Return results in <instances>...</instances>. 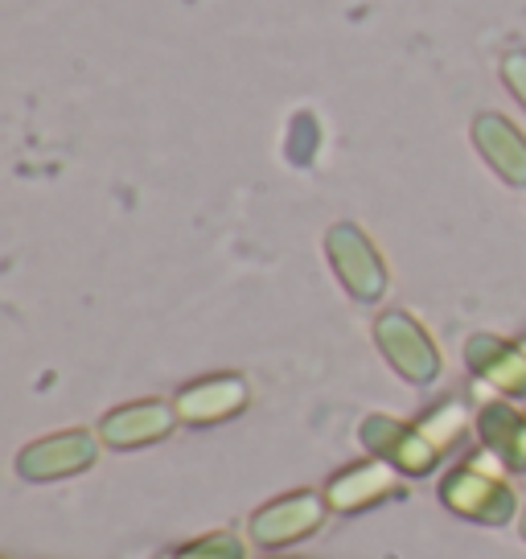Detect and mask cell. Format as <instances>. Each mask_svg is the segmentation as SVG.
Masks as SVG:
<instances>
[{
	"mask_svg": "<svg viewBox=\"0 0 526 559\" xmlns=\"http://www.w3.org/2000/svg\"><path fill=\"white\" fill-rule=\"evenodd\" d=\"M506 465L486 449V453L461 461L444 481H440V502L481 526H506L518 514V493L506 481Z\"/></svg>",
	"mask_w": 526,
	"mask_h": 559,
	"instance_id": "6da1fadb",
	"label": "cell"
},
{
	"mask_svg": "<svg viewBox=\"0 0 526 559\" xmlns=\"http://www.w3.org/2000/svg\"><path fill=\"white\" fill-rule=\"evenodd\" d=\"M374 342H379L383 358L404 374L407 383L423 386L440 374L437 342H432L428 330H423L411 313H404V309H386V313H379V321H374Z\"/></svg>",
	"mask_w": 526,
	"mask_h": 559,
	"instance_id": "7a4b0ae2",
	"label": "cell"
},
{
	"mask_svg": "<svg viewBox=\"0 0 526 559\" xmlns=\"http://www.w3.org/2000/svg\"><path fill=\"white\" fill-rule=\"evenodd\" d=\"M325 255L354 300H379L386 293V263L362 227L334 223L325 230Z\"/></svg>",
	"mask_w": 526,
	"mask_h": 559,
	"instance_id": "3957f363",
	"label": "cell"
},
{
	"mask_svg": "<svg viewBox=\"0 0 526 559\" xmlns=\"http://www.w3.org/2000/svg\"><path fill=\"white\" fill-rule=\"evenodd\" d=\"M358 440H362V449H370V456L391 461L404 477L432 473L437 461L444 456L420 424H404V419L395 416H367L358 424Z\"/></svg>",
	"mask_w": 526,
	"mask_h": 559,
	"instance_id": "277c9868",
	"label": "cell"
},
{
	"mask_svg": "<svg viewBox=\"0 0 526 559\" xmlns=\"http://www.w3.org/2000/svg\"><path fill=\"white\" fill-rule=\"evenodd\" d=\"M325 514H330L325 493L297 489V493H284V498L255 510L251 523H247V535H251L255 547H288V543H300L309 539L313 531H321Z\"/></svg>",
	"mask_w": 526,
	"mask_h": 559,
	"instance_id": "5b68a950",
	"label": "cell"
},
{
	"mask_svg": "<svg viewBox=\"0 0 526 559\" xmlns=\"http://www.w3.org/2000/svg\"><path fill=\"white\" fill-rule=\"evenodd\" d=\"M99 432L87 428H67L25 444L17 453V473L25 481H58V477H74V473L91 469L99 461Z\"/></svg>",
	"mask_w": 526,
	"mask_h": 559,
	"instance_id": "8992f818",
	"label": "cell"
},
{
	"mask_svg": "<svg viewBox=\"0 0 526 559\" xmlns=\"http://www.w3.org/2000/svg\"><path fill=\"white\" fill-rule=\"evenodd\" d=\"M251 403V386H247L243 374L235 370H223V374H206V379H193L177 391V419L181 424H193V428H211V424H223V419H235L247 412Z\"/></svg>",
	"mask_w": 526,
	"mask_h": 559,
	"instance_id": "52a82bcc",
	"label": "cell"
},
{
	"mask_svg": "<svg viewBox=\"0 0 526 559\" xmlns=\"http://www.w3.org/2000/svg\"><path fill=\"white\" fill-rule=\"evenodd\" d=\"M404 473L395 469L383 456H367V461H354L342 473L330 477L325 486V502L334 514H358V510H370L386 502V498H399L404 493Z\"/></svg>",
	"mask_w": 526,
	"mask_h": 559,
	"instance_id": "ba28073f",
	"label": "cell"
},
{
	"mask_svg": "<svg viewBox=\"0 0 526 559\" xmlns=\"http://www.w3.org/2000/svg\"><path fill=\"white\" fill-rule=\"evenodd\" d=\"M177 424V407L165 400H136V403H123L116 412H107L99 419V440L107 449H144V444H157L174 432Z\"/></svg>",
	"mask_w": 526,
	"mask_h": 559,
	"instance_id": "9c48e42d",
	"label": "cell"
},
{
	"mask_svg": "<svg viewBox=\"0 0 526 559\" xmlns=\"http://www.w3.org/2000/svg\"><path fill=\"white\" fill-rule=\"evenodd\" d=\"M465 362L474 370L477 383L493 386L498 395L518 400L526 395V349L498 337V333H474L465 342Z\"/></svg>",
	"mask_w": 526,
	"mask_h": 559,
	"instance_id": "30bf717a",
	"label": "cell"
},
{
	"mask_svg": "<svg viewBox=\"0 0 526 559\" xmlns=\"http://www.w3.org/2000/svg\"><path fill=\"white\" fill-rule=\"evenodd\" d=\"M474 144L493 174L506 186L526 190V136L498 111H481L474 120Z\"/></svg>",
	"mask_w": 526,
	"mask_h": 559,
	"instance_id": "8fae6325",
	"label": "cell"
},
{
	"mask_svg": "<svg viewBox=\"0 0 526 559\" xmlns=\"http://www.w3.org/2000/svg\"><path fill=\"white\" fill-rule=\"evenodd\" d=\"M477 437L506 469H526V412L493 400L477 412Z\"/></svg>",
	"mask_w": 526,
	"mask_h": 559,
	"instance_id": "7c38bea8",
	"label": "cell"
},
{
	"mask_svg": "<svg viewBox=\"0 0 526 559\" xmlns=\"http://www.w3.org/2000/svg\"><path fill=\"white\" fill-rule=\"evenodd\" d=\"M465 403L461 400H444V403H437L432 412H423L420 416V428L432 437V444H437L440 453H449L456 440L465 437Z\"/></svg>",
	"mask_w": 526,
	"mask_h": 559,
	"instance_id": "4fadbf2b",
	"label": "cell"
},
{
	"mask_svg": "<svg viewBox=\"0 0 526 559\" xmlns=\"http://www.w3.org/2000/svg\"><path fill=\"white\" fill-rule=\"evenodd\" d=\"M169 559H247V543L235 531H211L202 539L177 547Z\"/></svg>",
	"mask_w": 526,
	"mask_h": 559,
	"instance_id": "5bb4252c",
	"label": "cell"
},
{
	"mask_svg": "<svg viewBox=\"0 0 526 559\" xmlns=\"http://www.w3.org/2000/svg\"><path fill=\"white\" fill-rule=\"evenodd\" d=\"M502 79H506L510 95L526 107V50H506V53H502Z\"/></svg>",
	"mask_w": 526,
	"mask_h": 559,
	"instance_id": "9a60e30c",
	"label": "cell"
},
{
	"mask_svg": "<svg viewBox=\"0 0 526 559\" xmlns=\"http://www.w3.org/2000/svg\"><path fill=\"white\" fill-rule=\"evenodd\" d=\"M518 535H523V539H526V510H523V514H518Z\"/></svg>",
	"mask_w": 526,
	"mask_h": 559,
	"instance_id": "2e32d148",
	"label": "cell"
}]
</instances>
